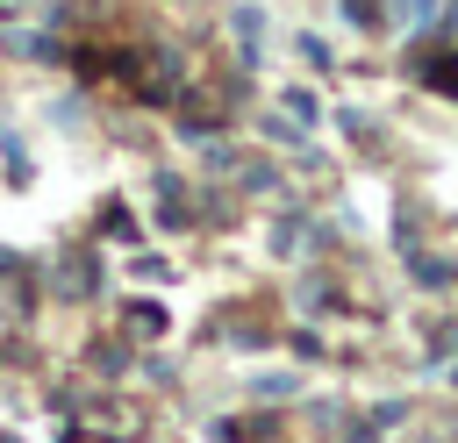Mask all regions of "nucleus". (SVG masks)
<instances>
[{"instance_id":"f257e3e1","label":"nucleus","mask_w":458,"mask_h":443,"mask_svg":"<svg viewBox=\"0 0 458 443\" xmlns=\"http://www.w3.org/2000/svg\"><path fill=\"white\" fill-rule=\"evenodd\" d=\"M444 0H386V14H394V29L401 36H415V29H429V14H437Z\"/></svg>"}]
</instances>
